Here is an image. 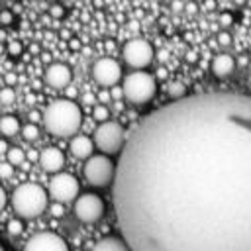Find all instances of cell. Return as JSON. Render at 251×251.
Segmentation results:
<instances>
[{"mask_svg": "<svg viewBox=\"0 0 251 251\" xmlns=\"http://www.w3.org/2000/svg\"><path fill=\"white\" fill-rule=\"evenodd\" d=\"M112 200L131 251H251V96H182L147 114Z\"/></svg>", "mask_w": 251, "mask_h": 251, "instance_id": "obj_1", "label": "cell"}, {"mask_svg": "<svg viewBox=\"0 0 251 251\" xmlns=\"http://www.w3.org/2000/svg\"><path fill=\"white\" fill-rule=\"evenodd\" d=\"M82 124V112L76 102L69 98L53 100L43 112V126L57 137H71Z\"/></svg>", "mask_w": 251, "mask_h": 251, "instance_id": "obj_2", "label": "cell"}, {"mask_svg": "<svg viewBox=\"0 0 251 251\" xmlns=\"http://www.w3.org/2000/svg\"><path fill=\"white\" fill-rule=\"evenodd\" d=\"M12 208L24 220L37 218L47 208V192H45V188H41L35 182L20 184L12 194Z\"/></svg>", "mask_w": 251, "mask_h": 251, "instance_id": "obj_3", "label": "cell"}, {"mask_svg": "<svg viewBox=\"0 0 251 251\" xmlns=\"http://www.w3.org/2000/svg\"><path fill=\"white\" fill-rule=\"evenodd\" d=\"M122 92L131 104H147L157 94V78L147 71H131L124 76Z\"/></svg>", "mask_w": 251, "mask_h": 251, "instance_id": "obj_4", "label": "cell"}, {"mask_svg": "<svg viewBox=\"0 0 251 251\" xmlns=\"http://www.w3.org/2000/svg\"><path fill=\"white\" fill-rule=\"evenodd\" d=\"M114 176H116V165L112 163V159L108 155L100 153V155H92V157L86 159V163H84V178L94 188L110 186L114 182Z\"/></svg>", "mask_w": 251, "mask_h": 251, "instance_id": "obj_5", "label": "cell"}, {"mask_svg": "<svg viewBox=\"0 0 251 251\" xmlns=\"http://www.w3.org/2000/svg\"><path fill=\"white\" fill-rule=\"evenodd\" d=\"M94 145L104 153V155H116L124 149L126 141H124V129L118 122H102L96 129H94V137H92Z\"/></svg>", "mask_w": 251, "mask_h": 251, "instance_id": "obj_6", "label": "cell"}, {"mask_svg": "<svg viewBox=\"0 0 251 251\" xmlns=\"http://www.w3.org/2000/svg\"><path fill=\"white\" fill-rule=\"evenodd\" d=\"M153 55H155L153 45L141 37L129 39L122 47V59L126 61V65H129L135 71H143L145 67H149L153 61Z\"/></svg>", "mask_w": 251, "mask_h": 251, "instance_id": "obj_7", "label": "cell"}, {"mask_svg": "<svg viewBox=\"0 0 251 251\" xmlns=\"http://www.w3.org/2000/svg\"><path fill=\"white\" fill-rule=\"evenodd\" d=\"M78 188H80L78 186V180L71 173H55L51 176V180H49V194L59 204L76 200Z\"/></svg>", "mask_w": 251, "mask_h": 251, "instance_id": "obj_8", "label": "cell"}, {"mask_svg": "<svg viewBox=\"0 0 251 251\" xmlns=\"http://www.w3.org/2000/svg\"><path fill=\"white\" fill-rule=\"evenodd\" d=\"M75 216L84 224H94L104 216V200L94 192L78 194L75 200Z\"/></svg>", "mask_w": 251, "mask_h": 251, "instance_id": "obj_9", "label": "cell"}, {"mask_svg": "<svg viewBox=\"0 0 251 251\" xmlns=\"http://www.w3.org/2000/svg\"><path fill=\"white\" fill-rule=\"evenodd\" d=\"M92 78L100 86H114L122 78V67L116 59L112 57H102L92 65Z\"/></svg>", "mask_w": 251, "mask_h": 251, "instance_id": "obj_10", "label": "cell"}, {"mask_svg": "<svg viewBox=\"0 0 251 251\" xmlns=\"http://www.w3.org/2000/svg\"><path fill=\"white\" fill-rule=\"evenodd\" d=\"M24 251H69L67 241L53 231H39L27 239Z\"/></svg>", "mask_w": 251, "mask_h": 251, "instance_id": "obj_11", "label": "cell"}, {"mask_svg": "<svg viewBox=\"0 0 251 251\" xmlns=\"http://www.w3.org/2000/svg\"><path fill=\"white\" fill-rule=\"evenodd\" d=\"M73 80V71L65 63H51L45 69V82L51 88H67Z\"/></svg>", "mask_w": 251, "mask_h": 251, "instance_id": "obj_12", "label": "cell"}, {"mask_svg": "<svg viewBox=\"0 0 251 251\" xmlns=\"http://www.w3.org/2000/svg\"><path fill=\"white\" fill-rule=\"evenodd\" d=\"M39 165L47 173H61V169L65 165V155L57 147H45L39 153Z\"/></svg>", "mask_w": 251, "mask_h": 251, "instance_id": "obj_13", "label": "cell"}, {"mask_svg": "<svg viewBox=\"0 0 251 251\" xmlns=\"http://www.w3.org/2000/svg\"><path fill=\"white\" fill-rule=\"evenodd\" d=\"M210 71H212L214 76L226 78V76H229V75L235 71V59H233L231 55H227V53H220V55H216V57L212 59Z\"/></svg>", "mask_w": 251, "mask_h": 251, "instance_id": "obj_14", "label": "cell"}, {"mask_svg": "<svg viewBox=\"0 0 251 251\" xmlns=\"http://www.w3.org/2000/svg\"><path fill=\"white\" fill-rule=\"evenodd\" d=\"M69 149H71V153H73L76 159H88V157H92L94 141H92L88 135H73Z\"/></svg>", "mask_w": 251, "mask_h": 251, "instance_id": "obj_15", "label": "cell"}, {"mask_svg": "<svg viewBox=\"0 0 251 251\" xmlns=\"http://www.w3.org/2000/svg\"><path fill=\"white\" fill-rule=\"evenodd\" d=\"M90 251H131V249H129V245L126 243L124 237L108 235V237H102L100 241H96Z\"/></svg>", "mask_w": 251, "mask_h": 251, "instance_id": "obj_16", "label": "cell"}, {"mask_svg": "<svg viewBox=\"0 0 251 251\" xmlns=\"http://www.w3.org/2000/svg\"><path fill=\"white\" fill-rule=\"evenodd\" d=\"M20 129H22V127H20V122H18L16 116H2V118H0V133H2V135L12 137V135H16Z\"/></svg>", "mask_w": 251, "mask_h": 251, "instance_id": "obj_17", "label": "cell"}, {"mask_svg": "<svg viewBox=\"0 0 251 251\" xmlns=\"http://www.w3.org/2000/svg\"><path fill=\"white\" fill-rule=\"evenodd\" d=\"M22 135H24L25 141H35V139L39 137V127H37L33 122H29V124H25V126L22 127Z\"/></svg>", "mask_w": 251, "mask_h": 251, "instance_id": "obj_18", "label": "cell"}, {"mask_svg": "<svg viewBox=\"0 0 251 251\" xmlns=\"http://www.w3.org/2000/svg\"><path fill=\"white\" fill-rule=\"evenodd\" d=\"M6 157H8V163H12L14 167L16 165H20V163H24V151L20 149V147H10L8 149V153H6Z\"/></svg>", "mask_w": 251, "mask_h": 251, "instance_id": "obj_19", "label": "cell"}, {"mask_svg": "<svg viewBox=\"0 0 251 251\" xmlns=\"http://www.w3.org/2000/svg\"><path fill=\"white\" fill-rule=\"evenodd\" d=\"M14 100H16L14 88H12V86H4V88L0 90V102H2V104H12Z\"/></svg>", "mask_w": 251, "mask_h": 251, "instance_id": "obj_20", "label": "cell"}, {"mask_svg": "<svg viewBox=\"0 0 251 251\" xmlns=\"http://www.w3.org/2000/svg\"><path fill=\"white\" fill-rule=\"evenodd\" d=\"M92 116H94V120H98L100 124L102 122H108V116H110V112H108V108L106 106H94V110H92Z\"/></svg>", "mask_w": 251, "mask_h": 251, "instance_id": "obj_21", "label": "cell"}, {"mask_svg": "<svg viewBox=\"0 0 251 251\" xmlns=\"http://www.w3.org/2000/svg\"><path fill=\"white\" fill-rule=\"evenodd\" d=\"M24 231V222L22 220H10L8 222V233L10 235H20Z\"/></svg>", "mask_w": 251, "mask_h": 251, "instance_id": "obj_22", "label": "cell"}, {"mask_svg": "<svg viewBox=\"0 0 251 251\" xmlns=\"http://www.w3.org/2000/svg\"><path fill=\"white\" fill-rule=\"evenodd\" d=\"M6 51H8V55L18 57V55L24 51V47H22V43H20V41H10V43H8V47H6Z\"/></svg>", "mask_w": 251, "mask_h": 251, "instance_id": "obj_23", "label": "cell"}, {"mask_svg": "<svg viewBox=\"0 0 251 251\" xmlns=\"http://www.w3.org/2000/svg\"><path fill=\"white\" fill-rule=\"evenodd\" d=\"M12 173H14V165H12V163H8V161L0 163V176H2V178H10Z\"/></svg>", "mask_w": 251, "mask_h": 251, "instance_id": "obj_24", "label": "cell"}, {"mask_svg": "<svg viewBox=\"0 0 251 251\" xmlns=\"http://www.w3.org/2000/svg\"><path fill=\"white\" fill-rule=\"evenodd\" d=\"M14 24V14L10 10H2L0 12V25H12Z\"/></svg>", "mask_w": 251, "mask_h": 251, "instance_id": "obj_25", "label": "cell"}, {"mask_svg": "<svg viewBox=\"0 0 251 251\" xmlns=\"http://www.w3.org/2000/svg\"><path fill=\"white\" fill-rule=\"evenodd\" d=\"M235 20H233V16L229 14V12H222L220 14V24L224 25V27H227V25H231Z\"/></svg>", "mask_w": 251, "mask_h": 251, "instance_id": "obj_26", "label": "cell"}, {"mask_svg": "<svg viewBox=\"0 0 251 251\" xmlns=\"http://www.w3.org/2000/svg\"><path fill=\"white\" fill-rule=\"evenodd\" d=\"M218 43L224 45V47H227V45L231 43V35H229L227 31H220V33H218Z\"/></svg>", "mask_w": 251, "mask_h": 251, "instance_id": "obj_27", "label": "cell"}, {"mask_svg": "<svg viewBox=\"0 0 251 251\" xmlns=\"http://www.w3.org/2000/svg\"><path fill=\"white\" fill-rule=\"evenodd\" d=\"M51 14H53L55 18H63V16H65V8H63L61 4H53V6H51Z\"/></svg>", "mask_w": 251, "mask_h": 251, "instance_id": "obj_28", "label": "cell"}, {"mask_svg": "<svg viewBox=\"0 0 251 251\" xmlns=\"http://www.w3.org/2000/svg\"><path fill=\"white\" fill-rule=\"evenodd\" d=\"M6 206V192H4V188L0 186V210Z\"/></svg>", "mask_w": 251, "mask_h": 251, "instance_id": "obj_29", "label": "cell"}, {"mask_svg": "<svg viewBox=\"0 0 251 251\" xmlns=\"http://www.w3.org/2000/svg\"><path fill=\"white\" fill-rule=\"evenodd\" d=\"M51 212H53L55 216H61V214H63V206H61V204H55V206L51 208Z\"/></svg>", "mask_w": 251, "mask_h": 251, "instance_id": "obj_30", "label": "cell"}, {"mask_svg": "<svg viewBox=\"0 0 251 251\" xmlns=\"http://www.w3.org/2000/svg\"><path fill=\"white\" fill-rule=\"evenodd\" d=\"M8 141H4V139H0V153H8Z\"/></svg>", "mask_w": 251, "mask_h": 251, "instance_id": "obj_31", "label": "cell"}, {"mask_svg": "<svg viewBox=\"0 0 251 251\" xmlns=\"http://www.w3.org/2000/svg\"><path fill=\"white\" fill-rule=\"evenodd\" d=\"M186 12L196 14V4H194V2H188V4H186Z\"/></svg>", "mask_w": 251, "mask_h": 251, "instance_id": "obj_32", "label": "cell"}, {"mask_svg": "<svg viewBox=\"0 0 251 251\" xmlns=\"http://www.w3.org/2000/svg\"><path fill=\"white\" fill-rule=\"evenodd\" d=\"M206 6H208V10H212L214 8V0H206Z\"/></svg>", "mask_w": 251, "mask_h": 251, "instance_id": "obj_33", "label": "cell"}, {"mask_svg": "<svg viewBox=\"0 0 251 251\" xmlns=\"http://www.w3.org/2000/svg\"><path fill=\"white\" fill-rule=\"evenodd\" d=\"M233 2H235L237 6H241V4H245V0H233Z\"/></svg>", "mask_w": 251, "mask_h": 251, "instance_id": "obj_34", "label": "cell"}, {"mask_svg": "<svg viewBox=\"0 0 251 251\" xmlns=\"http://www.w3.org/2000/svg\"><path fill=\"white\" fill-rule=\"evenodd\" d=\"M0 251H6V249H4V247H2V243H0Z\"/></svg>", "mask_w": 251, "mask_h": 251, "instance_id": "obj_35", "label": "cell"}]
</instances>
